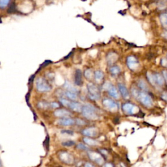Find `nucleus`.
I'll return each instance as SVG.
<instances>
[{
  "label": "nucleus",
  "mask_w": 167,
  "mask_h": 167,
  "mask_svg": "<svg viewBox=\"0 0 167 167\" xmlns=\"http://www.w3.org/2000/svg\"><path fill=\"white\" fill-rule=\"evenodd\" d=\"M131 93L133 96L144 106L148 107V108L152 106V99L146 91L138 90L136 87H133L131 90Z\"/></svg>",
  "instance_id": "f257e3e1"
},
{
  "label": "nucleus",
  "mask_w": 167,
  "mask_h": 167,
  "mask_svg": "<svg viewBox=\"0 0 167 167\" xmlns=\"http://www.w3.org/2000/svg\"><path fill=\"white\" fill-rule=\"evenodd\" d=\"M81 112L83 116L88 120H96L99 118L97 109L90 104L82 106Z\"/></svg>",
  "instance_id": "f03ea898"
},
{
  "label": "nucleus",
  "mask_w": 167,
  "mask_h": 167,
  "mask_svg": "<svg viewBox=\"0 0 167 167\" xmlns=\"http://www.w3.org/2000/svg\"><path fill=\"white\" fill-rule=\"evenodd\" d=\"M147 78L151 84L153 86H162L165 84V80L162 74L159 73H147Z\"/></svg>",
  "instance_id": "7ed1b4c3"
},
{
  "label": "nucleus",
  "mask_w": 167,
  "mask_h": 167,
  "mask_svg": "<svg viewBox=\"0 0 167 167\" xmlns=\"http://www.w3.org/2000/svg\"><path fill=\"white\" fill-rule=\"evenodd\" d=\"M122 110L127 115H136L142 114L138 107L131 102H125L122 105Z\"/></svg>",
  "instance_id": "20e7f679"
},
{
  "label": "nucleus",
  "mask_w": 167,
  "mask_h": 167,
  "mask_svg": "<svg viewBox=\"0 0 167 167\" xmlns=\"http://www.w3.org/2000/svg\"><path fill=\"white\" fill-rule=\"evenodd\" d=\"M36 89L39 92H47L52 90V86L49 84L45 78L38 77L35 81Z\"/></svg>",
  "instance_id": "39448f33"
},
{
  "label": "nucleus",
  "mask_w": 167,
  "mask_h": 167,
  "mask_svg": "<svg viewBox=\"0 0 167 167\" xmlns=\"http://www.w3.org/2000/svg\"><path fill=\"white\" fill-rule=\"evenodd\" d=\"M17 9L22 13H30L33 9V2L31 0H22L18 4Z\"/></svg>",
  "instance_id": "423d86ee"
},
{
  "label": "nucleus",
  "mask_w": 167,
  "mask_h": 167,
  "mask_svg": "<svg viewBox=\"0 0 167 167\" xmlns=\"http://www.w3.org/2000/svg\"><path fill=\"white\" fill-rule=\"evenodd\" d=\"M89 97L92 100H98L100 98V90L93 83H90L87 85Z\"/></svg>",
  "instance_id": "0eeeda50"
},
{
  "label": "nucleus",
  "mask_w": 167,
  "mask_h": 167,
  "mask_svg": "<svg viewBox=\"0 0 167 167\" xmlns=\"http://www.w3.org/2000/svg\"><path fill=\"white\" fill-rule=\"evenodd\" d=\"M87 156H88L91 161H92L99 165H101L105 162V158L103 157V156L100 153L94 152V151H89L87 152Z\"/></svg>",
  "instance_id": "6e6552de"
},
{
  "label": "nucleus",
  "mask_w": 167,
  "mask_h": 167,
  "mask_svg": "<svg viewBox=\"0 0 167 167\" xmlns=\"http://www.w3.org/2000/svg\"><path fill=\"white\" fill-rule=\"evenodd\" d=\"M58 156L59 159L63 163H65L67 165H72L74 163V159L73 156L68 152L62 151V152H60L58 153Z\"/></svg>",
  "instance_id": "1a4fd4ad"
},
{
  "label": "nucleus",
  "mask_w": 167,
  "mask_h": 167,
  "mask_svg": "<svg viewBox=\"0 0 167 167\" xmlns=\"http://www.w3.org/2000/svg\"><path fill=\"white\" fill-rule=\"evenodd\" d=\"M126 63L129 69L133 71H137L139 67V61L133 55H130L127 58Z\"/></svg>",
  "instance_id": "9d476101"
},
{
  "label": "nucleus",
  "mask_w": 167,
  "mask_h": 167,
  "mask_svg": "<svg viewBox=\"0 0 167 167\" xmlns=\"http://www.w3.org/2000/svg\"><path fill=\"white\" fill-rule=\"evenodd\" d=\"M82 133L87 137L94 138L96 137L99 134V130L95 127H90L83 129L82 131Z\"/></svg>",
  "instance_id": "9b49d317"
},
{
  "label": "nucleus",
  "mask_w": 167,
  "mask_h": 167,
  "mask_svg": "<svg viewBox=\"0 0 167 167\" xmlns=\"http://www.w3.org/2000/svg\"><path fill=\"white\" fill-rule=\"evenodd\" d=\"M102 105H104L105 108L109 109L110 110L116 111L118 109V105L117 103L113 101L112 99L109 98H105L102 99Z\"/></svg>",
  "instance_id": "f8f14e48"
},
{
  "label": "nucleus",
  "mask_w": 167,
  "mask_h": 167,
  "mask_svg": "<svg viewBox=\"0 0 167 167\" xmlns=\"http://www.w3.org/2000/svg\"><path fill=\"white\" fill-rule=\"evenodd\" d=\"M54 114L55 116L58 118H65V117H69L71 115V112L68 110L58 109L54 111Z\"/></svg>",
  "instance_id": "ddd939ff"
},
{
  "label": "nucleus",
  "mask_w": 167,
  "mask_h": 167,
  "mask_svg": "<svg viewBox=\"0 0 167 167\" xmlns=\"http://www.w3.org/2000/svg\"><path fill=\"white\" fill-rule=\"evenodd\" d=\"M75 123V121L73 119L69 118V117H65V118H61V119L58 121V124L61 126H71L73 125Z\"/></svg>",
  "instance_id": "4468645a"
},
{
  "label": "nucleus",
  "mask_w": 167,
  "mask_h": 167,
  "mask_svg": "<svg viewBox=\"0 0 167 167\" xmlns=\"http://www.w3.org/2000/svg\"><path fill=\"white\" fill-rule=\"evenodd\" d=\"M68 108L71 110H72L74 112H80L82 111V106L80 103L76 102L75 101H70L69 104L68 105Z\"/></svg>",
  "instance_id": "2eb2a0df"
},
{
  "label": "nucleus",
  "mask_w": 167,
  "mask_h": 167,
  "mask_svg": "<svg viewBox=\"0 0 167 167\" xmlns=\"http://www.w3.org/2000/svg\"><path fill=\"white\" fill-rule=\"evenodd\" d=\"M74 84L78 86H80L82 84V73L80 69H77L75 71Z\"/></svg>",
  "instance_id": "dca6fc26"
},
{
  "label": "nucleus",
  "mask_w": 167,
  "mask_h": 167,
  "mask_svg": "<svg viewBox=\"0 0 167 167\" xmlns=\"http://www.w3.org/2000/svg\"><path fill=\"white\" fill-rule=\"evenodd\" d=\"M118 59V55L114 52H109L106 55V60L109 65H112Z\"/></svg>",
  "instance_id": "f3484780"
},
{
  "label": "nucleus",
  "mask_w": 167,
  "mask_h": 167,
  "mask_svg": "<svg viewBox=\"0 0 167 167\" xmlns=\"http://www.w3.org/2000/svg\"><path fill=\"white\" fill-rule=\"evenodd\" d=\"M118 90H119V91H120V92L121 95H122L123 97L125 99H127L129 97V91L124 84L120 83V84H118Z\"/></svg>",
  "instance_id": "a211bd4d"
},
{
  "label": "nucleus",
  "mask_w": 167,
  "mask_h": 167,
  "mask_svg": "<svg viewBox=\"0 0 167 167\" xmlns=\"http://www.w3.org/2000/svg\"><path fill=\"white\" fill-rule=\"evenodd\" d=\"M106 91H108L110 96H111L114 99L119 98L118 91H117V89L116 88V87H115L112 84L109 87L108 90H107Z\"/></svg>",
  "instance_id": "6ab92c4d"
},
{
  "label": "nucleus",
  "mask_w": 167,
  "mask_h": 167,
  "mask_svg": "<svg viewBox=\"0 0 167 167\" xmlns=\"http://www.w3.org/2000/svg\"><path fill=\"white\" fill-rule=\"evenodd\" d=\"M159 20L162 26L167 30V13H162L160 14Z\"/></svg>",
  "instance_id": "aec40b11"
},
{
  "label": "nucleus",
  "mask_w": 167,
  "mask_h": 167,
  "mask_svg": "<svg viewBox=\"0 0 167 167\" xmlns=\"http://www.w3.org/2000/svg\"><path fill=\"white\" fill-rule=\"evenodd\" d=\"M94 78L97 82L100 83L102 79L104 78V73L100 70L96 71L94 73Z\"/></svg>",
  "instance_id": "412c9836"
},
{
  "label": "nucleus",
  "mask_w": 167,
  "mask_h": 167,
  "mask_svg": "<svg viewBox=\"0 0 167 167\" xmlns=\"http://www.w3.org/2000/svg\"><path fill=\"white\" fill-rule=\"evenodd\" d=\"M64 94L67 98H68L69 99H70L71 101H76L77 99H78L77 93L73 92V91L67 90V91H65Z\"/></svg>",
  "instance_id": "4be33fe9"
},
{
  "label": "nucleus",
  "mask_w": 167,
  "mask_h": 167,
  "mask_svg": "<svg viewBox=\"0 0 167 167\" xmlns=\"http://www.w3.org/2000/svg\"><path fill=\"white\" fill-rule=\"evenodd\" d=\"M83 140L87 145L91 146H97L99 144L97 140H94V139H93L92 138H90V137H86L85 138H84Z\"/></svg>",
  "instance_id": "5701e85b"
},
{
  "label": "nucleus",
  "mask_w": 167,
  "mask_h": 167,
  "mask_svg": "<svg viewBox=\"0 0 167 167\" xmlns=\"http://www.w3.org/2000/svg\"><path fill=\"white\" fill-rule=\"evenodd\" d=\"M138 86L142 91H147L148 90V84H147L146 82L144 80H142V79L138 81Z\"/></svg>",
  "instance_id": "b1692460"
},
{
  "label": "nucleus",
  "mask_w": 167,
  "mask_h": 167,
  "mask_svg": "<svg viewBox=\"0 0 167 167\" xmlns=\"http://www.w3.org/2000/svg\"><path fill=\"white\" fill-rule=\"evenodd\" d=\"M109 71L111 74L113 75V76H116V75H118L120 73L121 70L118 66L115 65V66L111 67L109 69Z\"/></svg>",
  "instance_id": "393cba45"
},
{
  "label": "nucleus",
  "mask_w": 167,
  "mask_h": 167,
  "mask_svg": "<svg viewBox=\"0 0 167 167\" xmlns=\"http://www.w3.org/2000/svg\"><path fill=\"white\" fill-rule=\"evenodd\" d=\"M84 77L88 80H91V79L94 78V73L93 71L91 69H87L84 71Z\"/></svg>",
  "instance_id": "a878e982"
},
{
  "label": "nucleus",
  "mask_w": 167,
  "mask_h": 167,
  "mask_svg": "<svg viewBox=\"0 0 167 167\" xmlns=\"http://www.w3.org/2000/svg\"><path fill=\"white\" fill-rule=\"evenodd\" d=\"M64 87L65 89H67V90L68 91H73V92H74L76 93H78V90L75 88V87L71 84L68 82H65V84H64Z\"/></svg>",
  "instance_id": "bb28decb"
},
{
  "label": "nucleus",
  "mask_w": 167,
  "mask_h": 167,
  "mask_svg": "<svg viewBox=\"0 0 167 167\" xmlns=\"http://www.w3.org/2000/svg\"><path fill=\"white\" fill-rule=\"evenodd\" d=\"M11 0H0V9H5L10 5Z\"/></svg>",
  "instance_id": "cd10ccee"
},
{
  "label": "nucleus",
  "mask_w": 167,
  "mask_h": 167,
  "mask_svg": "<svg viewBox=\"0 0 167 167\" xmlns=\"http://www.w3.org/2000/svg\"><path fill=\"white\" fill-rule=\"evenodd\" d=\"M38 106L41 109H47L50 107V103L46 102L45 101H41L38 104Z\"/></svg>",
  "instance_id": "c85d7f7f"
},
{
  "label": "nucleus",
  "mask_w": 167,
  "mask_h": 167,
  "mask_svg": "<svg viewBox=\"0 0 167 167\" xmlns=\"http://www.w3.org/2000/svg\"><path fill=\"white\" fill-rule=\"evenodd\" d=\"M59 102H60V103L62 105L68 107L70 101L68 100V99H65V98H60L59 99Z\"/></svg>",
  "instance_id": "c756f323"
},
{
  "label": "nucleus",
  "mask_w": 167,
  "mask_h": 167,
  "mask_svg": "<svg viewBox=\"0 0 167 167\" xmlns=\"http://www.w3.org/2000/svg\"><path fill=\"white\" fill-rule=\"evenodd\" d=\"M75 144V143L73 140H67L62 142V145L65 147H71Z\"/></svg>",
  "instance_id": "7c9ffc66"
},
{
  "label": "nucleus",
  "mask_w": 167,
  "mask_h": 167,
  "mask_svg": "<svg viewBox=\"0 0 167 167\" xmlns=\"http://www.w3.org/2000/svg\"><path fill=\"white\" fill-rule=\"evenodd\" d=\"M77 148L80 150H85L87 151L89 150V148L85 144H82V143H79V144L77 146Z\"/></svg>",
  "instance_id": "2f4dec72"
},
{
  "label": "nucleus",
  "mask_w": 167,
  "mask_h": 167,
  "mask_svg": "<svg viewBox=\"0 0 167 167\" xmlns=\"http://www.w3.org/2000/svg\"><path fill=\"white\" fill-rule=\"evenodd\" d=\"M50 107L52 109H58L59 107V105L56 102H52L50 103Z\"/></svg>",
  "instance_id": "473e14b6"
},
{
  "label": "nucleus",
  "mask_w": 167,
  "mask_h": 167,
  "mask_svg": "<svg viewBox=\"0 0 167 167\" xmlns=\"http://www.w3.org/2000/svg\"><path fill=\"white\" fill-rule=\"evenodd\" d=\"M75 122H76V124L79 126H82L84 125H85V124H86V122L82 120H80V119H77Z\"/></svg>",
  "instance_id": "72a5a7b5"
},
{
  "label": "nucleus",
  "mask_w": 167,
  "mask_h": 167,
  "mask_svg": "<svg viewBox=\"0 0 167 167\" xmlns=\"http://www.w3.org/2000/svg\"><path fill=\"white\" fill-rule=\"evenodd\" d=\"M161 64L162 66L167 68V59L166 58H162L161 60Z\"/></svg>",
  "instance_id": "f704fd0d"
},
{
  "label": "nucleus",
  "mask_w": 167,
  "mask_h": 167,
  "mask_svg": "<svg viewBox=\"0 0 167 167\" xmlns=\"http://www.w3.org/2000/svg\"><path fill=\"white\" fill-rule=\"evenodd\" d=\"M34 1L38 5H43L45 3V0H34Z\"/></svg>",
  "instance_id": "c9c22d12"
},
{
  "label": "nucleus",
  "mask_w": 167,
  "mask_h": 167,
  "mask_svg": "<svg viewBox=\"0 0 167 167\" xmlns=\"http://www.w3.org/2000/svg\"><path fill=\"white\" fill-rule=\"evenodd\" d=\"M62 133H65V134H69L70 135H72L73 134V132L72 131H70V130H63L61 131Z\"/></svg>",
  "instance_id": "e433bc0d"
},
{
  "label": "nucleus",
  "mask_w": 167,
  "mask_h": 167,
  "mask_svg": "<svg viewBox=\"0 0 167 167\" xmlns=\"http://www.w3.org/2000/svg\"><path fill=\"white\" fill-rule=\"evenodd\" d=\"M162 73V76H163L165 80L167 82V70H163Z\"/></svg>",
  "instance_id": "4c0bfd02"
},
{
  "label": "nucleus",
  "mask_w": 167,
  "mask_h": 167,
  "mask_svg": "<svg viewBox=\"0 0 167 167\" xmlns=\"http://www.w3.org/2000/svg\"><path fill=\"white\" fill-rule=\"evenodd\" d=\"M161 97L162 99H164L165 101H167V92H165L162 94Z\"/></svg>",
  "instance_id": "58836bf2"
},
{
  "label": "nucleus",
  "mask_w": 167,
  "mask_h": 167,
  "mask_svg": "<svg viewBox=\"0 0 167 167\" xmlns=\"http://www.w3.org/2000/svg\"><path fill=\"white\" fill-rule=\"evenodd\" d=\"M162 36H163V37H165V39H167V30L162 33Z\"/></svg>",
  "instance_id": "ea45409f"
},
{
  "label": "nucleus",
  "mask_w": 167,
  "mask_h": 167,
  "mask_svg": "<svg viewBox=\"0 0 167 167\" xmlns=\"http://www.w3.org/2000/svg\"><path fill=\"white\" fill-rule=\"evenodd\" d=\"M85 166L87 167V166H93V165L91 164V163H89V162H87V163H86L85 165Z\"/></svg>",
  "instance_id": "a19ab883"
},
{
  "label": "nucleus",
  "mask_w": 167,
  "mask_h": 167,
  "mask_svg": "<svg viewBox=\"0 0 167 167\" xmlns=\"http://www.w3.org/2000/svg\"><path fill=\"white\" fill-rule=\"evenodd\" d=\"M105 166H114V165H112V164H110V163H107V164H106Z\"/></svg>",
  "instance_id": "79ce46f5"
},
{
  "label": "nucleus",
  "mask_w": 167,
  "mask_h": 167,
  "mask_svg": "<svg viewBox=\"0 0 167 167\" xmlns=\"http://www.w3.org/2000/svg\"><path fill=\"white\" fill-rule=\"evenodd\" d=\"M2 166V162H1V160H0V166Z\"/></svg>",
  "instance_id": "37998d69"
}]
</instances>
